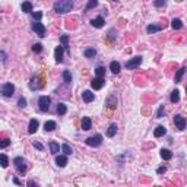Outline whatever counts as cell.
Masks as SVG:
<instances>
[{
  "label": "cell",
  "instance_id": "cell-11",
  "mask_svg": "<svg viewBox=\"0 0 187 187\" xmlns=\"http://www.w3.org/2000/svg\"><path fill=\"white\" fill-rule=\"evenodd\" d=\"M104 78H95V79H92V82H91V86L94 88V89H101L102 86H104Z\"/></svg>",
  "mask_w": 187,
  "mask_h": 187
},
{
  "label": "cell",
  "instance_id": "cell-13",
  "mask_svg": "<svg viewBox=\"0 0 187 187\" xmlns=\"http://www.w3.org/2000/svg\"><path fill=\"white\" fill-rule=\"evenodd\" d=\"M104 24H105V22H104V18L102 16H98V18H95V19L91 21V25H92L94 28H102Z\"/></svg>",
  "mask_w": 187,
  "mask_h": 187
},
{
  "label": "cell",
  "instance_id": "cell-45",
  "mask_svg": "<svg viewBox=\"0 0 187 187\" xmlns=\"http://www.w3.org/2000/svg\"><path fill=\"white\" fill-rule=\"evenodd\" d=\"M165 171H167V167H165V165H162V167H159V168L156 170V172H158V174H164Z\"/></svg>",
  "mask_w": 187,
  "mask_h": 187
},
{
  "label": "cell",
  "instance_id": "cell-43",
  "mask_svg": "<svg viewBox=\"0 0 187 187\" xmlns=\"http://www.w3.org/2000/svg\"><path fill=\"white\" fill-rule=\"evenodd\" d=\"M154 5L156 6V8H162V6H165V2H164V0H156Z\"/></svg>",
  "mask_w": 187,
  "mask_h": 187
},
{
  "label": "cell",
  "instance_id": "cell-36",
  "mask_svg": "<svg viewBox=\"0 0 187 187\" xmlns=\"http://www.w3.org/2000/svg\"><path fill=\"white\" fill-rule=\"evenodd\" d=\"M9 145H10V139L5 138L3 140H2V143H0V148H2V149H5V148H8Z\"/></svg>",
  "mask_w": 187,
  "mask_h": 187
},
{
  "label": "cell",
  "instance_id": "cell-23",
  "mask_svg": "<svg viewBox=\"0 0 187 187\" xmlns=\"http://www.w3.org/2000/svg\"><path fill=\"white\" fill-rule=\"evenodd\" d=\"M56 127H57V124H56V122H53V120H48V122H45V124H44L45 132H53Z\"/></svg>",
  "mask_w": 187,
  "mask_h": 187
},
{
  "label": "cell",
  "instance_id": "cell-46",
  "mask_svg": "<svg viewBox=\"0 0 187 187\" xmlns=\"http://www.w3.org/2000/svg\"><path fill=\"white\" fill-rule=\"evenodd\" d=\"M0 56H2V62L5 63V62H6V54H5V51H0Z\"/></svg>",
  "mask_w": 187,
  "mask_h": 187
},
{
  "label": "cell",
  "instance_id": "cell-21",
  "mask_svg": "<svg viewBox=\"0 0 187 187\" xmlns=\"http://www.w3.org/2000/svg\"><path fill=\"white\" fill-rule=\"evenodd\" d=\"M22 12L24 13H32V3L31 2H24L22 3Z\"/></svg>",
  "mask_w": 187,
  "mask_h": 187
},
{
  "label": "cell",
  "instance_id": "cell-26",
  "mask_svg": "<svg viewBox=\"0 0 187 187\" xmlns=\"http://www.w3.org/2000/svg\"><path fill=\"white\" fill-rule=\"evenodd\" d=\"M161 158L165 159V161H168L172 158V152H171L170 149H161Z\"/></svg>",
  "mask_w": 187,
  "mask_h": 187
},
{
  "label": "cell",
  "instance_id": "cell-49",
  "mask_svg": "<svg viewBox=\"0 0 187 187\" xmlns=\"http://www.w3.org/2000/svg\"><path fill=\"white\" fill-rule=\"evenodd\" d=\"M155 187H158V186H155Z\"/></svg>",
  "mask_w": 187,
  "mask_h": 187
},
{
  "label": "cell",
  "instance_id": "cell-34",
  "mask_svg": "<svg viewBox=\"0 0 187 187\" xmlns=\"http://www.w3.org/2000/svg\"><path fill=\"white\" fill-rule=\"evenodd\" d=\"M0 156H2V167H3V168H6V167L9 165V159H8V156H6L5 154H2Z\"/></svg>",
  "mask_w": 187,
  "mask_h": 187
},
{
  "label": "cell",
  "instance_id": "cell-15",
  "mask_svg": "<svg viewBox=\"0 0 187 187\" xmlns=\"http://www.w3.org/2000/svg\"><path fill=\"white\" fill-rule=\"evenodd\" d=\"M92 127V120L89 117H83L82 119V130H89Z\"/></svg>",
  "mask_w": 187,
  "mask_h": 187
},
{
  "label": "cell",
  "instance_id": "cell-31",
  "mask_svg": "<svg viewBox=\"0 0 187 187\" xmlns=\"http://www.w3.org/2000/svg\"><path fill=\"white\" fill-rule=\"evenodd\" d=\"M63 81H65L66 85H69V83L72 82V75H70L69 70H65V72H63Z\"/></svg>",
  "mask_w": 187,
  "mask_h": 187
},
{
  "label": "cell",
  "instance_id": "cell-9",
  "mask_svg": "<svg viewBox=\"0 0 187 187\" xmlns=\"http://www.w3.org/2000/svg\"><path fill=\"white\" fill-rule=\"evenodd\" d=\"M117 102H119V101H117V95H115V94H111L110 97L107 98L105 105L108 107L110 110H115V108H117Z\"/></svg>",
  "mask_w": 187,
  "mask_h": 187
},
{
  "label": "cell",
  "instance_id": "cell-12",
  "mask_svg": "<svg viewBox=\"0 0 187 187\" xmlns=\"http://www.w3.org/2000/svg\"><path fill=\"white\" fill-rule=\"evenodd\" d=\"M38 126H40V123H38V120H35V119H32V120L29 122V126H28V133H29V135H34L35 132L38 130Z\"/></svg>",
  "mask_w": 187,
  "mask_h": 187
},
{
  "label": "cell",
  "instance_id": "cell-47",
  "mask_svg": "<svg viewBox=\"0 0 187 187\" xmlns=\"http://www.w3.org/2000/svg\"><path fill=\"white\" fill-rule=\"evenodd\" d=\"M13 183H15V184H21V181H19L16 177H13Z\"/></svg>",
  "mask_w": 187,
  "mask_h": 187
},
{
  "label": "cell",
  "instance_id": "cell-7",
  "mask_svg": "<svg viewBox=\"0 0 187 187\" xmlns=\"http://www.w3.org/2000/svg\"><path fill=\"white\" fill-rule=\"evenodd\" d=\"M174 124H175V127L179 130H184L186 129V119L183 115H180V114H175L174 115Z\"/></svg>",
  "mask_w": 187,
  "mask_h": 187
},
{
  "label": "cell",
  "instance_id": "cell-18",
  "mask_svg": "<svg viewBox=\"0 0 187 187\" xmlns=\"http://www.w3.org/2000/svg\"><path fill=\"white\" fill-rule=\"evenodd\" d=\"M117 129H119L117 124H115V123H111V124L108 126V129H107V136H108V138H113L114 135L117 133Z\"/></svg>",
  "mask_w": 187,
  "mask_h": 187
},
{
  "label": "cell",
  "instance_id": "cell-1",
  "mask_svg": "<svg viewBox=\"0 0 187 187\" xmlns=\"http://www.w3.org/2000/svg\"><path fill=\"white\" fill-rule=\"evenodd\" d=\"M53 9H54L56 13L63 15V13H67V12H70L73 9V2H70V0H60V2H56L53 5Z\"/></svg>",
  "mask_w": 187,
  "mask_h": 187
},
{
  "label": "cell",
  "instance_id": "cell-44",
  "mask_svg": "<svg viewBox=\"0 0 187 187\" xmlns=\"http://www.w3.org/2000/svg\"><path fill=\"white\" fill-rule=\"evenodd\" d=\"M26 184H28V187H38V184H37L34 180H28V183H26Z\"/></svg>",
  "mask_w": 187,
  "mask_h": 187
},
{
  "label": "cell",
  "instance_id": "cell-40",
  "mask_svg": "<svg viewBox=\"0 0 187 187\" xmlns=\"http://www.w3.org/2000/svg\"><path fill=\"white\" fill-rule=\"evenodd\" d=\"M18 105L21 107V108H24V107H26V99H25L24 97L19 98V101H18Z\"/></svg>",
  "mask_w": 187,
  "mask_h": 187
},
{
  "label": "cell",
  "instance_id": "cell-10",
  "mask_svg": "<svg viewBox=\"0 0 187 187\" xmlns=\"http://www.w3.org/2000/svg\"><path fill=\"white\" fill-rule=\"evenodd\" d=\"M41 79L38 78V76H34L32 79H31V82H29V88L32 91H37V89H41L42 86H44V83H40Z\"/></svg>",
  "mask_w": 187,
  "mask_h": 187
},
{
  "label": "cell",
  "instance_id": "cell-30",
  "mask_svg": "<svg viewBox=\"0 0 187 187\" xmlns=\"http://www.w3.org/2000/svg\"><path fill=\"white\" fill-rule=\"evenodd\" d=\"M171 26H172V29H181L183 28V22L180 19H172L171 21Z\"/></svg>",
  "mask_w": 187,
  "mask_h": 187
},
{
  "label": "cell",
  "instance_id": "cell-6",
  "mask_svg": "<svg viewBox=\"0 0 187 187\" xmlns=\"http://www.w3.org/2000/svg\"><path fill=\"white\" fill-rule=\"evenodd\" d=\"M50 102H51V99H50V97H40V99H38V105H40V110L41 111H48L50 110Z\"/></svg>",
  "mask_w": 187,
  "mask_h": 187
},
{
  "label": "cell",
  "instance_id": "cell-19",
  "mask_svg": "<svg viewBox=\"0 0 187 187\" xmlns=\"http://www.w3.org/2000/svg\"><path fill=\"white\" fill-rule=\"evenodd\" d=\"M165 133H167V129H165L164 126H158V127L154 130V136L155 138H161V136H164Z\"/></svg>",
  "mask_w": 187,
  "mask_h": 187
},
{
  "label": "cell",
  "instance_id": "cell-38",
  "mask_svg": "<svg viewBox=\"0 0 187 187\" xmlns=\"http://www.w3.org/2000/svg\"><path fill=\"white\" fill-rule=\"evenodd\" d=\"M164 111H165V107H164V104H162V105H159V108H158L156 119H161V117H162V114H164Z\"/></svg>",
  "mask_w": 187,
  "mask_h": 187
},
{
  "label": "cell",
  "instance_id": "cell-37",
  "mask_svg": "<svg viewBox=\"0 0 187 187\" xmlns=\"http://www.w3.org/2000/svg\"><path fill=\"white\" fill-rule=\"evenodd\" d=\"M32 51H34V53H41V51H42V45H41L40 42L34 44V45H32Z\"/></svg>",
  "mask_w": 187,
  "mask_h": 187
},
{
  "label": "cell",
  "instance_id": "cell-14",
  "mask_svg": "<svg viewBox=\"0 0 187 187\" xmlns=\"http://www.w3.org/2000/svg\"><path fill=\"white\" fill-rule=\"evenodd\" d=\"M82 98H83L85 102H92L94 98H95V95H94L91 91H83V92H82Z\"/></svg>",
  "mask_w": 187,
  "mask_h": 187
},
{
  "label": "cell",
  "instance_id": "cell-3",
  "mask_svg": "<svg viewBox=\"0 0 187 187\" xmlns=\"http://www.w3.org/2000/svg\"><path fill=\"white\" fill-rule=\"evenodd\" d=\"M13 92H15V86H13V83H10V82H5L3 85H2V95L3 97H12L13 95Z\"/></svg>",
  "mask_w": 187,
  "mask_h": 187
},
{
  "label": "cell",
  "instance_id": "cell-28",
  "mask_svg": "<svg viewBox=\"0 0 187 187\" xmlns=\"http://www.w3.org/2000/svg\"><path fill=\"white\" fill-rule=\"evenodd\" d=\"M50 151H51V154L53 155H57L58 154V151H60V146H58V143L57 142H50Z\"/></svg>",
  "mask_w": 187,
  "mask_h": 187
},
{
  "label": "cell",
  "instance_id": "cell-17",
  "mask_svg": "<svg viewBox=\"0 0 187 187\" xmlns=\"http://www.w3.org/2000/svg\"><path fill=\"white\" fill-rule=\"evenodd\" d=\"M56 164L60 167V168L66 167V164H67V156H66V155H58V156L56 158Z\"/></svg>",
  "mask_w": 187,
  "mask_h": 187
},
{
  "label": "cell",
  "instance_id": "cell-24",
  "mask_svg": "<svg viewBox=\"0 0 187 187\" xmlns=\"http://www.w3.org/2000/svg\"><path fill=\"white\" fill-rule=\"evenodd\" d=\"M66 113H67V107H66V104L58 102V104H57V114H58V115H65Z\"/></svg>",
  "mask_w": 187,
  "mask_h": 187
},
{
  "label": "cell",
  "instance_id": "cell-22",
  "mask_svg": "<svg viewBox=\"0 0 187 187\" xmlns=\"http://www.w3.org/2000/svg\"><path fill=\"white\" fill-rule=\"evenodd\" d=\"M120 69H122V66L119 62H111V65H110V70L113 72V73H120Z\"/></svg>",
  "mask_w": 187,
  "mask_h": 187
},
{
  "label": "cell",
  "instance_id": "cell-33",
  "mask_svg": "<svg viewBox=\"0 0 187 187\" xmlns=\"http://www.w3.org/2000/svg\"><path fill=\"white\" fill-rule=\"evenodd\" d=\"M60 41H62V47L63 48H69V40H67V35H62V38H60Z\"/></svg>",
  "mask_w": 187,
  "mask_h": 187
},
{
  "label": "cell",
  "instance_id": "cell-20",
  "mask_svg": "<svg viewBox=\"0 0 187 187\" xmlns=\"http://www.w3.org/2000/svg\"><path fill=\"white\" fill-rule=\"evenodd\" d=\"M161 29H162V26H159V25H148V26H146V32L148 34L159 32Z\"/></svg>",
  "mask_w": 187,
  "mask_h": 187
},
{
  "label": "cell",
  "instance_id": "cell-4",
  "mask_svg": "<svg viewBox=\"0 0 187 187\" xmlns=\"http://www.w3.org/2000/svg\"><path fill=\"white\" fill-rule=\"evenodd\" d=\"M102 143V136L101 135H95V136H89L86 139V145L92 148H97Z\"/></svg>",
  "mask_w": 187,
  "mask_h": 187
},
{
  "label": "cell",
  "instance_id": "cell-29",
  "mask_svg": "<svg viewBox=\"0 0 187 187\" xmlns=\"http://www.w3.org/2000/svg\"><path fill=\"white\" fill-rule=\"evenodd\" d=\"M83 54H85V57H88V58H94V57L97 56V50L95 48H86L85 51H83Z\"/></svg>",
  "mask_w": 187,
  "mask_h": 187
},
{
  "label": "cell",
  "instance_id": "cell-42",
  "mask_svg": "<svg viewBox=\"0 0 187 187\" xmlns=\"http://www.w3.org/2000/svg\"><path fill=\"white\" fill-rule=\"evenodd\" d=\"M32 145H34V148H37L38 151H42V149H44V146L41 145L40 142H37V140H34V142H32Z\"/></svg>",
  "mask_w": 187,
  "mask_h": 187
},
{
  "label": "cell",
  "instance_id": "cell-8",
  "mask_svg": "<svg viewBox=\"0 0 187 187\" xmlns=\"http://www.w3.org/2000/svg\"><path fill=\"white\" fill-rule=\"evenodd\" d=\"M142 60H143V58H142V56L133 57V58H130V60L126 63V67H127V69H130V70H132V69H136L138 66H140Z\"/></svg>",
  "mask_w": 187,
  "mask_h": 187
},
{
  "label": "cell",
  "instance_id": "cell-2",
  "mask_svg": "<svg viewBox=\"0 0 187 187\" xmlns=\"http://www.w3.org/2000/svg\"><path fill=\"white\" fill-rule=\"evenodd\" d=\"M13 164H15V167H16V170L19 174H25L26 170H28V165H26V161H25L22 156H16L15 159H13Z\"/></svg>",
  "mask_w": 187,
  "mask_h": 187
},
{
  "label": "cell",
  "instance_id": "cell-48",
  "mask_svg": "<svg viewBox=\"0 0 187 187\" xmlns=\"http://www.w3.org/2000/svg\"><path fill=\"white\" fill-rule=\"evenodd\" d=\"M186 91H187V86H186Z\"/></svg>",
  "mask_w": 187,
  "mask_h": 187
},
{
  "label": "cell",
  "instance_id": "cell-35",
  "mask_svg": "<svg viewBox=\"0 0 187 187\" xmlns=\"http://www.w3.org/2000/svg\"><path fill=\"white\" fill-rule=\"evenodd\" d=\"M62 149H63V152H65V155H70V154H72V152H73V151H72V148L69 146L67 143H65V145L62 146Z\"/></svg>",
  "mask_w": 187,
  "mask_h": 187
},
{
  "label": "cell",
  "instance_id": "cell-32",
  "mask_svg": "<svg viewBox=\"0 0 187 187\" xmlns=\"http://www.w3.org/2000/svg\"><path fill=\"white\" fill-rule=\"evenodd\" d=\"M95 73H97V78H104V76H105V67L98 66L97 70H95Z\"/></svg>",
  "mask_w": 187,
  "mask_h": 187
},
{
  "label": "cell",
  "instance_id": "cell-27",
  "mask_svg": "<svg viewBox=\"0 0 187 187\" xmlns=\"http://www.w3.org/2000/svg\"><path fill=\"white\" fill-rule=\"evenodd\" d=\"M170 99H171V102H179L180 101V92H179V89H174L172 92H171V95H170Z\"/></svg>",
  "mask_w": 187,
  "mask_h": 187
},
{
  "label": "cell",
  "instance_id": "cell-39",
  "mask_svg": "<svg viewBox=\"0 0 187 187\" xmlns=\"http://www.w3.org/2000/svg\"><path fill=\"white\" fill-rule=\"evenodd\" d=\"M97 5H98L97 0H91V2H88V5H86V10H89V9H92V8H95Z\"/></svg>",
  "mask_w": 187,
  "mask_h": 187
},
{
  "label": "cell",
  "instance_id": "cell-16",
  "mask_svg": "<svg viewBox=\"0 0 187 187\" xmlns=\"http://www.w3.org/2000/svg\"><path fill=\"white\" fill-rule=\"evenodd\" d=\"M63 53H65V48L62 45H58L56 48V62L57 63H62L63 62Z\"/></svg>",
  "mask_w": 187,
  "mask_h": 187
},
{
  "label": "cell",
  "instance_id": "cell-25",
  "mask_svg": "<svg viewBox=\"0 0 187 187\" xmlns=\"http://www.w3.org/2000/svg\"><path fill=\"white\" fill-rule=\"evenodd\" d=\"M184 72H186V67H181V69H179V70H177V73H175V76H174V81H175V83H180V82H181V78H183Z\"/></svg>",
  "mask_w": 187,
  "mask_h": 187
},
{
  "label": "cell",
  "instance_id": "cell-41",
  "mask_svg": "<svg viewBox=\"0 0 187 187\" xmlns=\"http://www.w3.org/2000/svg\"><path fill=\"white\" fill-rule=\"evenodd\" d=\"M32 16L37 22H40V19L42 18V13H41V12H32Z\"/></svg>",
  "mask_w": 187,
  "mask_h": 187
},
{
  "label": "cell",
  "instance_id": "cell-5",
  "mask_svg": "<svg viewBox=\"0 0 187 187\" xmlns=\"http://www.w3.org/2000/svg\"><path fill=\"white\" fill-rule=\"evenodd\" d=\"M32 31L37 34L38 37L44 38V37H45V31H47V29H45V26L41 24V22H34V24H32Z\"/></svg>",
  "mask_w": 187,
  "mask_h": 187
}]
</instances>
